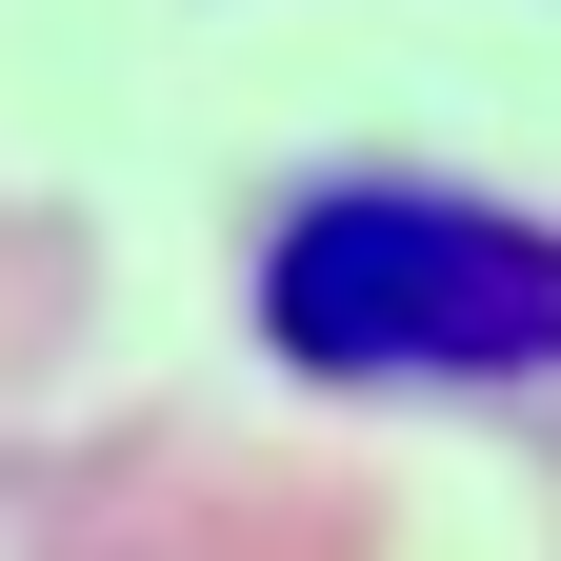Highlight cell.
<instances>
[{
	"label": "cell",
	"instance_id": "obj_1",
	"mask_svg": "<svg viewBox=\"0 0 561 561\" xmlns=\"http://www.w3.org/2000/svg\"><path fill=\"white\" fill-rule=\"evenodd\" d=\"M261 341L301 381H541L561 362V221L442 181H321L261 241Z\"/></svg>",
	"mask_w": 561,
	"mask_h": 561
}]
</instances>
